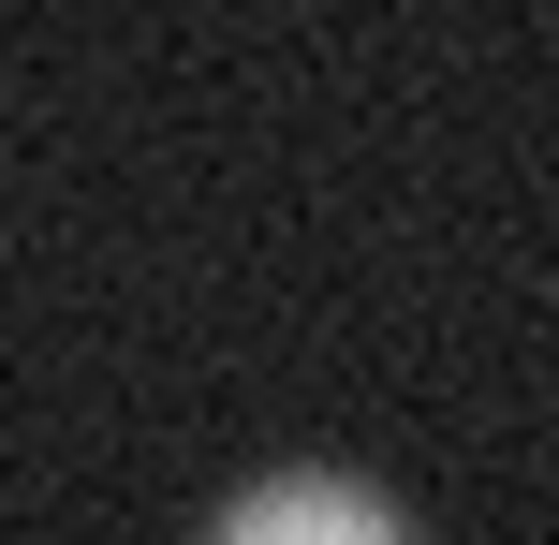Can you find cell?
<instances>
[{"mask_svg":"<svg viewBox=\"0 0 559 545\" xmlns=\"http://www.w3.org/2000/svg\"><path fill=\"white\" fill-rule=\"evenodd\" d=\"M206 545H413V517L383 487H354V472H265V487L222 501Z\"/></svg>","mask_w":559,"mask_h":545,"instance_id":"cell-1","label":"cell"}]
</instances>
